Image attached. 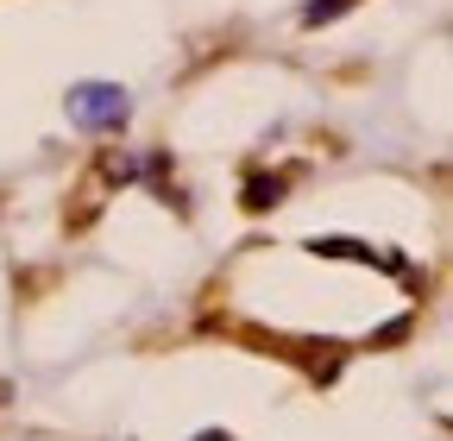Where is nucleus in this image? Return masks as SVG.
I'll use <instances>...</instances> for the list:
<instances>
[{"label":"nucleus","instance_id":"nucleus-1","mask_svg":"<svg viewBox=\"0 0 453 441\" xmlns=\"http://www.w3.org/2000/svg\"><path fill=\"white\" fill-rule=\"evenodd\" d=\"M64 107L82 133H127V120H133V95L120 82H76Z\"/></svg>","mask_w":453,"mask_h":441},{"label":"nucleus","instance_id":"nucleus-3","mask_svg":"<svg viewBox=\"0 0 453 441\" xmlns=\"http://www.w3.org/2000/svg\"><path fill=\"white\" fill-rule=\"evenodd\" d=\"M196 441H234V435H226V429H202Z\"/></svg>","mask_w":453,"mask_h":441},{"label":"nucleus","instance_id":"nucleus-2","mask_svg":"<svg viewBox=\"0 0 453 441\" xmlns=\"http://www.w3.org/2000/svg\"><path fill=\"white\" fill-rule=\"evenodd\" d=\"M347 7H353V0H315V7H309L303 19H309V26H321V19H334V13H347Z\"/></svg>","mask_w":453,"mask_h":441}]
</instances>
